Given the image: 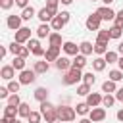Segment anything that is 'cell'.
Here are the masks:
<instances>
[{"instance_id":"18","label":"cell","mask_w":123,"mask_h":123,"mask_svg":"<svg viewBox=\"0 0 123 123\" xmlns=\"http://www.w3.org/2000/svg\"><path fill=\"white\" fill-rule=\"evenodd\" d=\"M62 50H63L67 56H77V54H79V46H77L75 42H71V40H65L63 46H62Z\"/></svg>"},{"instance_id":"9","label":"cell","mask_w":123,"mask_h":123,"mask_svg":"<svg viewBox=\"0 0 123 123\" xmlns=\"http://www.w3.org/2000/svg\"><path fill=\"white\" fill-rule=\"evenodd\" d=\"M23 17L21 15H8V19H6V25H8V29L10 31H19L23 25Z\"/></svg>"},{"instance_id":"4","label":"cell","mask_w":123,"mask_h":123,"mask_svg":"<svg viewBox=\"0 0 123 123\" xmlns=\"http://www.w3.org/2000/svg\"><path fill=\"white\" fill-rule=\"evenodd\" d=\"M85 25H86V29L88 31H100V25H102V19H100V15L94 12V13H90V15H86V19H85Z\"/></svg>"},{"instance_id":"62","label":"cell","mask_w":123,"mask_h":123,"mask_svg":"<svg viewBox=\"0 0 123 123\" xmlns=\"http://www.w3.org/2000/svg\"><path fill=\"white\" fill-rule=\"evenodd\" d=\"M102 123H104V121H102Z\"/></svg>"},{"instance_id":"11","label":"cell","mask_w":123,"mask_h":123,"mask_svg":"<svg viewBox=\"0 0 123 123\" xmlns=\"http://www.w3.org/2000/svg\"><path fill=\"white\" fill-rule=\"evenodd\" d=\"M60 52H62V48H58V46H48L46 48V52H44V60L50 63V62H56L58 58H60Z\"/></svg>"},{"instance_id":"59","label":"cell","mask_w":123,"mask_h":123,"mask_svg":"<svg viewBox=\"0 0 123 123\" xmlns=\"http://www.w3.org/2000/svg\"><path fill=\"white\" fill-rule=\"evenodd\" d=\"M0 123H10V119H8V117H4V115H2V119H0Z\"/></svg>"},{"instance_id":"39","label":"cell","mask_w":123,"mask_h":123,"mask_svg":"<svg viewBox=\"0 0 123 123\" xmlns=\"http://www.w3.org/2000/svg\"><path fill=\"white\" fill-rule=\"evenodd\" d=\"M90 88H92V86H88V85H85V83H83V85H79V86H77V94L86 98V96L90 94Z\"/></svg>"},{"instance_id":"26","label":"cell","mask_w":123,"mask_h":123,"mask_svg":"<svg viewBox=\"0 0 123 123\" xmlns=\"http://www.w3.org/2000/svg\"><path fill=\"white\" fill-rule=\"evenodd\" d=\"M106 65H108V62H106L102 56H96V58L92 60V69H94V71H104Z\"/></svg>"},{"instance_id":"31","label":"cell","mask_w":123,"mask_h":123,"mask_svg":"<svg viewBox=\"0 0 123 123\" xmlns=\"http://www.w3.org/2000/svg\"><path fill=\"white\" fill-rule=\"evenodd\" d=\"M108 77H110V81L119 83V81H123V71H121V69H111V71L108 73Z\"/></svg>"},{"instance_id":"15","label":"cell","mask_w":123,"mask_h":123,"mask_svg":"<svg viewBox=\"0 0 123 123\" xmlns=\"http://www.w3.org/2000/svg\"><path fill=\"white\" fill-rule=\"evenodd\" d=\"M37 17L40 19V23H50V21H52V19H54L56 15H52V12H50V10H48V8L44 6V8H40V10H38Z\"/></svg>"},{"instance_id":"47","label":"cell","mask_w":123,"mask_h":123,"mask_svg":"<svg viewBox=\"0 0 123 123\" xmlns=\"http://www.w3.org/2000/svg\"><path fill=\"white\" fill-rule=\"evenodd\" d=\"M58 15L62 17V21H63V23H69V19H71V13H69V12H60Z\"/></svg>"},{"instance_id":"21","label":"cell","mask_w":123,"mask_h":123,"mask_svg":"<svg viewBox=\"0 0 123 123\" xmlns=\"http://www.w3.org/2000/svg\"><path fill=\"white\" fill-rule=\"evenodd\" d=\"M33 96H35V100H38V104H40V102H46V100H48V88H46V86H38V88L33 92Z\"/></svg>"},{"instance_id":"37","label":"cell","mask_w":123,"mask_h":123,"mask_svg":"<svg viewBox=\"0 0 123 123\" xmlns=\"http://www.w3.org/2000/svg\"><path fill=\"white\" fill-rule=\"evenodd\" d=\"M6 86H8V90H10L12 94H17V92H19V88H21V83H19V81H8V85H6Z\"/></svg>"},{"instance_id":"2","label":"cell","mask_w":123,"mask_h":123,"mask_svg":"<svg viewBox=\"0 0 123 123\" xmlns=\"http://www.w3.org/2000/svg\"><path fill=\"white\" fill-rule=\"evenodd\" d=\"M58 108V119L62 123H73L75 117H77V111L73 106H67V104H62V106H56Z\"/></svg>"},{"instance_id":"48","label":"cell","mask_w":123,"mask_h":123,"mask_svg":"<svg viewBox=\"0 0 123 123\" xmlns=\"http://www.w3.org/2000/svg\"><path fill=\"white\" fill-rule=\"evenodd\" d=\"M29 54H31V50H29L27 46H21V50H19V54H17V56H19V58H25V60H27V56H29Z\"/></svg>"},{"instance_id":"19","label":"cell","mask_w":123,"mask_h":123,"mask_svg":"<svg viewBox=\"0 0 123 123\" xmlns=\"http://www.w3.org/2000/svg\"><path fill=\"white\" fill-rule=\"evenodd\" d=\"M86 63H88V62H86V56H83V54H77V56H73V60H71V67H75V69H83Z\"/></svg>"},{"instance_id":"24","label":"cell","mask_w":123,"mask_h":123,"mask_svg":"<svg viewBox=\"0 0 123 123\" xmlns=\"http://www.w3.org/2000/svg\"><path fill=\"white\" fill-rule=\"evenodd\" d=\"M37 10L33 8V6H27L25 10H21V17H23V21H31L33 17H37Z\"/></svg>"},{"instance_id":"51","label":"cell","mask_w":123,"mask_h":123,"mask_svg":"<svg viewBox=\"0 0 123 123\" xmlns=\"http://www.w3.org/2000/svg\"><path fill=\"white\" fill-rule=\"evenodd\" d=\"M117 54L123 56V40H119V44H117Z\"/></svg>"},{"instance_id":"16","label":"cell","mask_w":123,"mask_h":123,"mask_svg":"<svg viewBox=\"0 0 123 123\" xmlns=\"http://www.w3.org/2000/svg\"><path fill=\"white\" fill-rule=\"evenodd\" d=\"M50 35H52L50 23H40V25L37 27V37H38V38H48Z\"/></svg>"},{"instance_id":"22","label":"cell","mask_w":123,"mask_h":123,"mask_svg":"<svg viewBox=\"0 0 123 123\" xmlns=\"http://www.w3.org/2000/svg\"><path fill=\"white\" fill-rule=\"evenodd\" d=\"M110 40H111L110 29H100V31L96 33V42H104V44H108Z\"/></svg>"},{"instance_id":"45","label":"cell","mask_w":123,"mask_h":123,"mask_svg":"<svg viewBox=\"0 0 123 123\" xmlns=\"http://www.w3.org/2000/svg\"><path fill=\"white\" fill-rule=\"evenodd\" d=\"M13 4H15V0H0V8L2 10H10Z\"/></svg>"},{"instance_id":"46","label":"cell","mask_w":123,"mask_h":123,"mask_svg":"<svg viewBox=\"0 0 123 123\" xmlns=\"http://www.w3.org/2000/svg\"><path fill=\"white\" fill-rule=\"evenodd\" d=\"M10 94H12V92L8 90V86H0V98H2V100H8Z\"/></svg>"},{"instance_id":"28","label":"cell","mask_w":123,"mask_h":123,"mask_svg":"<svg viewBox=\"0 0 123 123\" xmlns=\"http://www.w3.org/2000/svg\"><path fill=\"white\" fill-rule=\"evenodd\" d=\"M90 106L86 104V102H79L77 106H75V111H77V115H88L90 113Z\"/></svg>"},{"instance_id":"25","label":"cell","mask_w":123,"mask_h":123,"mask_svg":"<svg viewBox=\"0 0 123 123\" xmlns=\"http://www.w3.org/2000/svg\"><path fill=\"white\" fill-rule=\"evenodd\" d=\"M48 46H58V48H62V46H63L62 35H60V33H52V35L48 37Z\"/></svg>"},{"instance_id":"49","label":"cell","mask_w":123,"mask_h":123,"mask_svg":"<svg viewBox=\"0 0 123 123\" xmlns=\"http://www.w3.org/2000/svg\"><path fill=\"white\" fill-rule=\"evenodd\" d=\"M115 100L123 102V86H121V88H117V92H115Z\"/></svg>"},{"instance_id":"3","label":"cell","mask_w":123,"mask_h":123,"mask_svg":"<svg viewBox=\"0 0 123 123\" xmlns=\"http://www.w3.org/2000/svg\"><path fill=\"white\" fill-rule=\"evenodd\" d=\"M81 79H83V69H75V67H71L69 71L63 73V77H62V85H63V86H71V85H77Z\"/></svg>"},{"instance_id":"52","label":"cell","mask_w":123,"mask_h":123,"mask_svg":"<svg viewBox=\"0 0 123 123\" xmlns=\"http://www.w3.org/2000/svg\"><path fill=\"white\" fill-rule=\"evenodd\" d=\"M117 121H121V123H123V108H121V110H117Z\"/></svg>"},{"instance_id":"30","label":"cell","mask_w":123,"mask_h":123,"mask_svg":"<svg viewBox=\"0 0 123 123\" xmlns=\"http://www.w3.org/2000/svg\"><path fill=\"white\" fill-rule=\"evenodd\" d=\"M25 58H19V56H13V62H12V65H13V69L15 71H23L25 69Z\"/></svg>"},{"instance_id":"7","label":"cell","mask_w":123,"mask_h":123,"mask_svg":"<svg viewBox=\"0 0 123 123\" xmlns=\"http://www.w3.org/2000/svg\"><path fill=\"white\" fill-rule=\"evenodd\" d=\"M21 85H31V83H35L37 81V71L35 69H23L21 73H19V79H17Z\"/></svg>"},{"instance_id":"56","label":"cell","mask_w":123,"mask_h":123,"mask_svg":"<svg viewBox=\"0 0 123 123\" xmlns=\"http://www.w3.org/2000/svg\"><path fill=\"white\" fill-rule=\"evenodd\" d=\"M60 2H62V4H63V6H69V4H71V2H73V0H60Z\"/></svg>"},{"instance_id":"23","label":"cell","mask_w":123,"mask_h":123,"mask_svg":"<svg viewBox=\"0 0 123 123\" xmlns=\"http://www.w3.org/2000/svg\"><path fill=\"white\" fill-rule=\"evenodd\" d=\"M4 117H8V119H15V117H19V108H15V106H4Z\"/></svg>"},{"instance_id":"50","label":"cell","mask_w":123,"mask_h":123,"mask_svg":"<svg viewBox=\"0 0 123 123\" xmlns=\"http://www.w3.org/2000/svg\"><path fill=\"white\" fill-rule=\"evenodd\" d=\"M15 4H17V6L21 8V10H25V8L29 6V4H27V0H15Z\"/></svg>"},{"instance_id":"36","label":"cell","mask_w":123,"mask_h":123,"mask_svg":"<svg viewBox=\"0 0 123 123\" xmlns=\"http://www.w3.org/2000/svg\"><path fill=\"white\" fill-rule=\"evenodd\" d=\"M58 6H60V0H46V8L52 12V15H58Z\"/></svg>"},{"instance_id":"43","label":"cell","mask_w":123,"mask_h":123,"mask_svg":"<svg viewBox=\"0 0 123 123\" xmlns=\"http://www.w3.org/2000/svg\"><path fill=\"white\" fill-rule=\"evenodd\" d=\"M8 50H10V52H12V54H13V56H17V54H19V50H21V44H19V42H15V40H13V42H12V44H10V46H8Z\"/></svg>"},{"instance_id":"13","label":"cell","mask_w":123,"mask_h":123,"mask_svg":"<svg viewBox=\"0 0 123 123\" xmlns=\"http://www.w3.org/2000/svg\"><path fill=\"white\" fill-rule=\"evenodd\" d=\"M102 98H104V96H102L100 92H90L85 102H86L90 108H98V106H102Z\"/></svg>"},{"instance_id":"42","label":"cell","mask_w":123,"mask_h":123,"mask_svg":"<svg viewBox=\"0 0 123 123\" xmlns=\"http://www.w3.org/2000/svg\"><path fill=\"white\" fill-rule=\"evenodd\" d=\"M115 104V96H111V94H106L104 98H102V106L104 108H111Z\"/></svg>"},{"instance_id":"32","label":"cell","mask_w":123,"mask_h":123,"mask_svg":"<svg viewBox=\"0 0 123 123\" xmlns=\"http://www.w3.org/2000/svg\"><path fill=\"white\" fill-rule=\"evenodd\" d=\"M31 111H33V110H31V106H29L27 102H21V104H19V117H25V119H27V117L31 115Z\"/></svg>"},{"instance_id":"14","label":"cell","mask_w":123,"mask_h":123,"mask_svg":"<svg viewBox=\"0 0 123 123\" xmlns=\"http://www.w3.org/2000/svg\"><path fill=\"white\" fill-rule=\"evenodd\" d=\"M33 69L37 71V75H44V73H48L50 63H48L46 60H37V62L33 63Z\"/></svg>"},{"instance_id":"5","label":"cell","mask_w":123,"mask_h":123,"mask_svg":"<svg viewBox=\"0 0 123 123\" xmlns=\"http://www.w3.org/2000/svg\"><path fill=\"white\" fill-rule=\"evenodd\" d=\"M27 48H29V50H31V54H33V56H37V58H42V56H44V52H46V50L42 48V44H40V40H38V38H31V40L27 42Z\"/></svg>"},{"instance_id":"27","label":"cell","mask_w":123,"mask_h":123,"mask_svg":"<svg viewBox=\"0 0 123 123\" xmlns=\"http://www.w3.org/2000/svg\"><path fill=\"white\" fill-rule=\"evenodd\" d=\"M102 92H106V94H111V92H117V83H113V81H110V79H106V81L102 83Z\"/></svg>"},{"instance_id":"34","label":"cell","mask_w":123,"mask_h":123,"mask_svg":"<svg viewBox=\"0 0 123 123\" xmlns=\"http://www.w3.org/2000/svg\"><path fill=\"white\" fill-rule=\"evenodd\" d=\"M104 60H106L108 63H117V62H119V54L113 52V50H108L106 56H104Z\"/></svg>"},{"instance_id":"58","label":"cell","mask_w":123,"mask_h":123,"mask_svg":"<svg viewBox=\"0 0 123 123\" xmlns=\"http://www.w3.org/2000/svg\"><path fill=\"white\" fill-rule=\"evenodd\" d=\"M79 123H92V121H90V119H88V117H83V119H81V121H79Z\"/></svg>"},{"instance_id":"35","label":"cell","mask_w":123,"mask_h":123,"mask_svg":"<svg viewBox=\"0 0 123 123\" xmlns=\"http://www.w3.org/2000/svg\"><path fill=\"white\" fill-rule=\"evenodd\" d=\"M83 83H85V85H88V86H92V85L96 83V77H94V73H92V71H86V73H83Z\"/></svg>"},{"instance_id":"20","label":"cell","mask_w":123,"mask_h":123,"mask_svg":"<svg viewBox=\"0 0 123 123\" xmlns=\"http://www.w3.org/2000/svg\"><path fill=\"white\" fill-rule=\"evenodd\" d=\"M92 52H94V44H92V42L83 40V42L79 44V54H83V56H90Z\"/></svg>"},{"instance_id":"10","label":"cell","mask_w":123,"mask_h":123,"mask_svg":"<svg viewBox=\"0 0 123 123\" xmlns=\"http://www.w3.org/2000/svg\"><path fill=\"white\" fill-rule=\"evenodd\" d=\"M31 40V29L29 27H21L19 31H15V42L23 44V42H29Z\"/></svg>"},{"instance_id":"57","label":"cell","mask_w":123,"mask_h":123,"mask_svg":"<svg viewBox=\"0 0 123 123\" xmlns=\"http://www.w3.org/2000/svg\"><path fill=\"white\" fill-rule=\"evenodd\" d=\"M10 123H23V121H21L19 117H15V119H10Z\"/></svg>"},{"instance_id":"29","label":"cell","mask_w":123,"mask_h":123,"mask_svg":"<svg viewBox=\"0 0 123 123\" xmlns=\"http://www.w3.org/2000/svg\"><path fill=\"white\" fill-rule=\"evenodd\" d=\"M63 25H65V23L62 21V17H60V15H56V17L50 21V27H52V31H54V33L62 31V29H63Z\"/></svg>"},{"instance_id":"6","label":"cell","mask_w":123,"mask_h":123,"mask_svg":"<svg viewBox=\"0 0 123 123\" xmlns=\"http://www.w3.org/2000/svg\"><path fill=\"white\" fill-rule=\"evenodd\" d=\"M96 13L100 15L102 21H115V15H117V12H113L110 6H102V8H98Z\"/></svg>"},{"instance_id":"8","label":"cell","mask_w":123,"mask_h":123,"mask_svg":"<svg viewBox=\"0 0 123 123\" xmlns=\"http://www.w3.org/2000/svg\"><path fill=\"white\" fill-rule=\"evenodd\" d=\"M88 119L92 121V123H102L104 119H106V108H92L90 110V113H88Z\"/></svg>"},{"instance_id":"54","label":"cell","mask_w":123,"mask_h":123,"mask_svg":"<svg viewBox=\"0 0 123 123\" xmlns=\"http://www.w3.org/2000/svg\"><path fill=\"white\" fill-rule=\"evenodd\" d=\"M117 65H119V69L123 71V56H119V62H117Z\"/></svg>"},{"instance_id":"1","label":"cell","mask_w":123,"mask_h":123,"mask_svg":"<svg viewBox=\"0 0 123 123\" xmlns=\"http://www.w3.org/2000/svg\"><path fill=\"white\" fill-rule=\"evenodd\" d=\"M40 113H42L44 123H56V121H60V119H58V108H56L50 100L40 102Z\"/></svg>"},{"instance_id":"55","label":"cell","mask_w":123,"mask_h":123,"mask_svg":"<svg viewBox=\"0 0 123 123\" xmlns=\"http://www.w3.org/2000/svg\"><path fill=\"white\" fill-rule=\"evenodd\" d=\"M102 2H104V6H111L115 0H102Z\"/></svg>"},{"instance_id":"41","label":"cell","mask_w":123,"mask_h":123,"mask_svg":"<svg viewBox=\"0 0 123 123\" xmlns=\"http://www.w3.org/2000/svg\"><path fill=\"white\" fill-rule=\"evenodd\" d=\"M29 123H42V113L40 111H31V115L27 117Z\"/></svg>"},{"instance_id":"53","label":"cell","mask_w":123,"mask_h":123,"mask_svg":"<svg viewBox=\"0 0 123 123\" xmlns=\"http://www.w3.org/2000/svg\"><path fill=\"white\" fill-rule=\"evenodd\" d=\"M6 54H8V48H4V46H2V48H0V58H4Z\"/></svg>"},{"instance_id":"17","label":"cell","mask_w":123,"mask_h":123,"mask_svg":"<svg viewBox=\"0 0 123 123\" xmlns=\"http://www.w3.org/2000/svg\"><path fill=\"white\" fill-rule=\"evenodd\" d=\"M0 77H2L4 81H13V77H15V69H13V65H2V69H0Z\"/></svg>"},{"instance_id":"38","label":"cell","mask_w":123,"mask_h":123,"mask_svg":"<svg viewBox=\"0 0 123 123\" xmlns=\"http://www.w3.org/2000/svg\"><path fill=\"white\" fill-rule=\"evenodd\" d=\"M110 35H111V38H113V40H119V38H121V35H123V29H119V27L111 25V27H110Z\"/></svg>"},{"instance_id":"61","label":"cell","mask_w":123,"mask_h":123,"mask_svg":"<svg viewBox=\"0 0 123 123\" xmlns=\"http://www.w3.org/2000/svg\"><path fill=\"white\" fill-rule=\"evenodd\" d=\"M56 123H62V121H56Z\"/></svg>"},{"instance_id":"44","label":"cell","mask_w":123,"mask_h":123,"mask_svg":"<svg viewBox=\"0 0 123 123\" xmlns=\"http://www.w3.org/2000/svg\"><path fill=\"white\" fill-rule=\"evenodd\" d=\"M113 25H115V27H119V29H123V10H119V12H117Z\"/></svg>"},{"instance_id":"12","label":"cell","mask_w":123,"mask_h":123,"mask_svg":"<svg viewBox=\"0 0 123 123\" xmlns=\"http://www.w3.org/2000/svg\"><path fill=\"white\" fill-rule=\"evenodd\" d=\"M54 65H56V69H60V71H69L71 69V60L67 58V56H60L56 62H54Z\"/></svg>"},{"instance_id":"60","label":"cell","mask_w":123,"mask_h":123,"mask_svg":"<svg viewBox=\"0 0 123 123\" xmlns=\"http://www.w3.org/2000/svg\"><path fill=\"white\" fill-rule=\"evenodd\" d=\"M90 2H98V0H90Z\"/></svg>"},{"instance_id":"40","label":"cell","mask_w":123,"mask_h":123,"mask_svg":"<svg viewBox=\"0 0 123 123\" xmlns=\"http://www.w3.org/2000/svg\"><path fill=\"white\" fill-rule=\"evenodd\" d=\"M6 104H8V106H15V108H19V104H21L19 94H10V98L6 100Z\"/></svg>"},{"instance_id":"33","label":"cell","mask_w":123,"mask_h":123,"mask_svg":"<svg viewBox=\"0 0 123 123\" xmlns=\"http://www.w3.org/2000/svg\"><path fill=\"white\" fill-rule=\"evenodd\" d=\"M106 52H108V44H104V42H94V54H96V56H106Z\"/></svg>"}]
</instances>
